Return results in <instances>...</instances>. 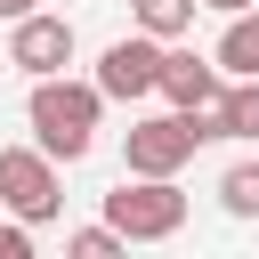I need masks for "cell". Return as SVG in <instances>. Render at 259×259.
Here are the masks:
<instances>
[{
  "mask_svg": "<svg viewBox=\"0 0 259 259\" xmlns=\"http://www.w3.org/2000/svg\"><path fill=\"white\" fill-rule=\"evenodd\" d=\"M97 113H105V97H97V81H32V97H24V121H32V146L49 154V162H81L89 146H97Z\"/></svg>",
  "mask_w": 259,
  "mask_h": 259,
  "instance_id": "1",
  "label": "cell"
},
{
  "mask_svg": "<svg viewBox=\"0 0 259 259\" xmlns=\"http://www.w3.org/2000/svg\"><path fill=\"white\" fill-rule=\"evenodd\" d=\"M105 227H113L121 243H170V235L186 227L178 178H121V186L105 194Z\"/></svg>",
  "mask_w": 259,
  "mask_h": 259,
  "instance_id": "2",
  "label": "cell"
},
{
  "mask_svg": "<svg viewBox=\"0 0 259 259\" xmlns=\"http://www.w3.org/2000/svg\"><path fill=\"white\" fill-rule=\"evenodd\" d=\"M0 210L16 227H49L65 210V178L40 146H0Z\"/></svg>",
  "mask_w": 259,
  "mask_h": 259,
  "instance_id": "3",
  "label": "cell"
},
{
  "mask_svg": "<svg viewBox=\"0 0 259 259\" xmlns=\"http://www.w3.org/2000/svg\"><path fill=\"white\" fill-rule=\"evenodd\" d=\"M194 146H202L194 113H154V121H130L121 170H130V178H178V170L194 162Z\"/></svg>",
  "mask_w": 259,
  "mask_h": 259,
  "instance_id": "4",
  "label": "cell"
},
{
  "mask_svg": "<svg viewBox=\"0 0 259 259\" xmlns=\"http://www.w3.org/2000/svg\"><path fill=\"white\" fill-rule=\"evenodd\" d=\"M162 89V40H146V32H130V40H113L105 57H97V97H154Z\"/></svg>",
  "mask_w": 259,
  "mask_h": 259,
  "instance_id": "5",
  "label": "cell"
},
{
  "mask_svg": "<svg viewBox=\"0 0 259 259\" xmlns=\"http://www.w3.org/2000/svg\"><path fill=\"white\" fill-rule=\"evenodd\" d=\"M8 65H16V73H32V81H57V73L73 65V24H65V16H49V8H40V16H24V24L8 32Z\"/></svg>",
  "mask_w": 259,
  "mask_h": 259,
  "instance_id": "6",
  "label": "cell"
},
{
  "mask_svg": "<svg viewBox=\"0 0 259 259\" xmlns=\"http://www.w3.org/2000/svg\"><path fill=\"white\" fill-rule=\"evenodd\" d=\"M154 97H170V113H202V105H219L227 89H219V65H210V57L162 49V89H154Z\"/></svg>",
  "mask_w": 259,
  "mask_h": 259,
  "instance_id": "7",
  "label": "cell"
},
{
  "mask_svg": "<svg viewBox=\"0 0 259 259\" xmlns=\"http://www.w3.org/2000/svg\"><path fill=\"white\" fill-rule=\"evenodd\" d=\"M210 65H219V73H235V81H259V8H251V16H227V32H219Z\"/></svg>",
  "mask_w": 259,
  "mask_h": 259,
  "instance_id": "8",
  "label": "cell"
},
{
  "mask_svg": "<svg viewBox=\"0 0 259 259\" xmlns=\"http://www.w3.org/2000/svg\"><path fill=\"white\" fill-rule=\"evenodd\" d=\"M194 8L202 0H138V32L146 40H178V32H194Z\"/></svg>",
  "mask_w": 259,
  "mask_h": 259,
  "instance_id": "9",
  "label": "cell"
},
{
  "mask_svg": "<svg viewBox=\"0 0 259 259\" xmlns=\"http://www.w3.org/2000/svg\"><path fill=\"white\" fill-rule=\"evenodd\" d=\"M219 138H259V81H235L219 97Z\"/></svg>",
  "mask_w": 259,
  "mask_h": 259,
  "instance_id": "10",
  "label": "cell"
},
{
  "mask_svg": "<svg viewBox=\"0 0 259 259\" xmlns=\"http://www.w3.org/2000/svg\"><path fill=\"white\" fill-rule=\"evenodd\" d=\"M219 202H227L235 219H259V162H235V170L219 178Z\"/></svg>",
  "mask_w": 259,
  "mask_h": 259,
  "instance_id": "11",
  "label": "cell"
},
{
  "mask_svg": "<svg viewBox=\"0 0 259 259\" xmlns=\"http://www.w3.org/2000/svg\"><path fill=\"white\" fill-rule=\"evenodd\" d=\"M65 259H130V243L97 219V227H73V235H65Z\"/></svg>",
  "mask_w": 259,
  "mask_h": 259,
  "instance_id": "12",
  "label": "cell"
},
{
  "mask_svg": "<svg viewBox=\"0 0 259 259\" xmlns=\"http://www.w3.org/2000/svg\"><path fill=\"white\" fill-rule=\"evenodd\" d=\"M0 259H40V251H32V227L8 219V227H0Z\"/></svg>",
  "mask_w": 259,
  "mask_h": 259,
  "instance_id": "13",
  "label": "cell"
},
{
  "mask_svg": "<svg viewBox=\"0 0 259 259\" xmlns=\"http://www.w3.org/2000/svg\"><path fill=\"white\" fill-rule=\"evenodd\" d=\"M0 16H8V24H24V16H40V0H0Z\"/></svg>",
  "mask_w": 259,
  "mask_h": 259,
  "instance_id": "14",
  "label": "cell"
},
{
  "mask_svg": "<svg viewBox=\"0 0 259 259\" xmlns=\"http://www.w3.org/2000/svg\"><path fill=\"white\" fill-rule=\"evenodd\" d=\"M202 8H219V16H251L259 0H202Z\"/></svg>",
  "mask_w": 259,
  "mask_h": 259,
  "instance_id": "15",
  "label": "cell"
}]
</instances>
